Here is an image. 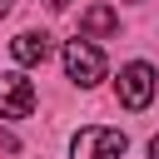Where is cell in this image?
<instances>
[{
    "label": "cell",
    "mask_w": 159,
    "mask_h": 159,
    "mask_svg": "<svg viewBox=\"0 0 159 159\" xmlns=\"http://www.w3.org/2000/svg\"><path fill=\"white\" fill-rule=\"evenodd\" d=\"M114 89H119V104H124V109H149V99H154V89H159V75H154V65L129 60V65L119 70Z\"/></svg>",
    "instance_id": "obj_3"
},
{
    "label": "cell",
    "mask_w": 159,
    "mask_h": 159,
    "mask_svg": "<svg viewBox=\"0 0 159 159\" xmlns=\"http://www.w3.org/2000/svg\"><path fill=\"white\" fill-rule=\"evenodd\" d=\"M65 75H70L80 89H94V84L104 80V50H99L89 35L65 40Z\"/></svg>",
    "instance_id": "obj_1"
},
{
    "label": "cell",
    "mask_w": 159,
    "mask_h": 159,
    "mask_svg": "<svg viewBox=\"0 0 159 159\" xmlns=\"http://www.w3.org/2000/svg\"><path fill=\"white\" fill-rule=\"evenodd\" d=\"M35 109V84L25 75H0V119H25Z\"/></svg>",
    "instance_id": "obj_4"
},
{
    "label": "cell",
    "mask_w": 159,
    "mask_h": 159,
    "mask_svg": "<svg viewBox=\"0 0 159 159\" xmlns=\"http://www.w3.org/2000/svg\"><path fill=\"white\" fill-rule=\"evenodd\" d=\"M45 5H50V10H65V5H70V0H45Z\"/></svg>",
    "instance_id": "obj_8"
},
{
    "label": "cell",
    "mask_w": 159,
    "mask_h": 159,
    "mask_svg": "<svg viewBox=\"0 0 159 159\" xmlns=\"http://www.w3.org/2000/svg\"><path fill=\"white\" fill-rule=\"evenodd\" d=\"M10 5H15V0H0V15H10Z\"/></svg>",
    "instance_id": "obj_9"
},
{
    "label": "cell",
    "mask_w": 159,
    "mask_h": 159,
    "mask_svg": "<svg viewBox=\"0 0 159 159\" xmlns=\"http://www.w3.org/2000/svg\"><path fill=\"white\" fill-rule=\"evenodd\" d=\"M80 25H84V35H114V30H119V15H114L109 5H89V10L80 15Z\"/></svg>",
    "instance_id": "obj_6"
},
{
    "label": "cell",
    "mask_w": 159,
    "mask_h": 159,
    "mask_svg": "<svg viewBox=\"0 0 159 159\" xmlns=\"http://www.w3.org/2000/svg\"><path fill=\"white\" fill-rule=\"evenodd\" d=\"M10 55H15V65H45L50 60V35L45 30H25V35L10 40Z\"/></svg>",
    "instance_id": "obj_5"
},
{
    "label": "cell",
    "mask_w": 159,
    "mask_h": 159,
    "mask_svg": "<svg viewBox=\"0 0 159 159\" xmlns=\"http://www.w3.org/2000/svg\"><path fill=\"white\" fill-rule=\"evenodd\" d=\"M124 149H129L124 129L89 124V129H80V134H75V144H70V159H124Z\"/></svg>",
    "instance_id": "obj_2"
},
{
    "label": "cell",
    "mask_w": 159,
    "mask_h": 159,
    "mask_svg": "<svg viewBox=\"0 0 159 159\" xmlns=\"http://www.w3.org/2000/svg\"><path fill=\"white\" fill-rule=\"evenodd\" d=\"M149 159H159V134H154V139H149Z\"/></svg>",
    "instance_id": "obj_7"
}]
</instances>
